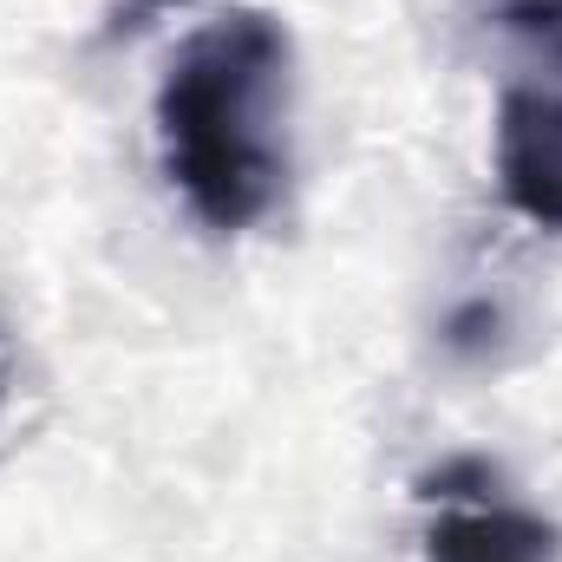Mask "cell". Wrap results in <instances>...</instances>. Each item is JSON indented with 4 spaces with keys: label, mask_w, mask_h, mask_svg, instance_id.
<instances>
[{
    "label": "cell",
    "mask_w": 562,
    "mask_h": 562,
    "mask_svg": "<svg viewBox=\"0 0 562 562\" xmlns=\"http://www.w3.org/2000/svg\"><path fill=\"white\" fill-rule=\"evenodd\" d=\"M150 7H183V0H150Z\"/></svg>",
    "instance_id": "277c9868"
},
{
    "label": "cell",
    "mask_w": 562,
    "mask_h": 562,
    "mask_svg": "<svg viewBox=\"0 0 562 562\" xmlns=\"http://www.w3.org/2000/svg\"><path fill=\"white\" fill-rule=\"evenodd\" d=\"M425 562H557V530L510 504H458L425 530Z\"/></svg>",
    "instance_id": "3957f363"
},
{
    "label": "cell",
    "mask_w": 562,
    "mask_h": 562,
    "mask_svg": "<svg viewBox=\"0 0 562 562\" xmlns=\"http://www.w3.org/2000/svg\"><path fill=\"white\" fill-rule=\"evenodd\" d=\"M288 33L276 13L236 7L196 26L164 86H157V144L183 203L236 236L262 223L288 177Z\"/></svg>",
    "instance_id": "6da1fadb"
},
{
    "label": "cell",
    "mask_w": 562,
    "mask_h": 562,
    "mask_svg": "<svg viewBox=\"0 0 562 562\" xmlns=\"http://www.w3.org/2000/svg\"><path fill=\"white\" fill-rule=\"evenodd\" d=\"M497 26V183L517 216L562 229V0H510Z\"/></svg>",
    "instance_id": "7a4b0ae2"
}]
</instances>
